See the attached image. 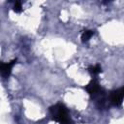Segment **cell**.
<instances>
[{
	"instance_id": "3957f363",
	"label": "cell",
	"mask_w": 124,
	"mask_h": 124,
	"mask_svg": "<svg viewBox=\"0 0 124 124\" xmlns=\"http://www.w3.org/2000/svg\"><path fill=\"white\" fill-rule=\"evenodd\" d=\"M16 63V59H14L12 60L11 62H8V63H2L1 64V67H0V72H1V75L4 78H7L11 73H12V69L14 67V65Z\"/></svg>"
},
{
	"instance_id": "6da1fadb",
	"label": "cell",
	"mask_w": 124,
	"mask_h": 124,
	"mask_svg": "<svg viewBox=\"0 0 124 124\" xmlns=\"http://www.w3.org/2000/svg\"><path fill=\"white\" fill-rule=\"evenodd\" d=\"M49 112L51 117L59 124H73V120L70 117L67 108L61 103L51 106L49 108Z\"/></svg>"
},
{
	"instance_id": "5b68a950",
	"label": "cell",
	"mask_w": 124,
	"mask_h": 124,
	"mask_svg": "<svg viewBox=\"0 0 124 124\" xmlns=\"http://www.w3.org/2000/svg\"><path fill=\"white\" fill-rule=\"evenodd\" d=\"M88 71L89 73L91 74V76L93 77H96L97 75H99L101 72H102V68L100 65H95V66H91L88 68Z\"/></svg>"
},
{
	"instance_id": "8992f818",
	"label": "cell",
	"mask_w": 124,
	"mask_h": 124,
	"mask_svg": "<svg viewBox=\"0 0 124 124\" xmlns=\"http://www.w3.org/2000/svg\"><path fill=\"white\" fill-rule=\"evenodd\" d=\"M13 10H14V12H16V13H20V12L22 11V5H21V2H19V1H16L15 4H14Z\"/></svg>"
},
{
	"instance_id": "277c9868",
	"label": "cell",
	"mask_w": 124,
	"mask_h": 124,
	"mask_svg": "<svg viewBox=\"0 0 124 124\" xmlns=\"http://www.w3.org/2000/svg\"><path fill=\"white\" fill-rule=\"evenodd\" d=\"M94 35V31L93 30H84L82 33H81V42L82 43H87L90 38Z\"/></svg>"
},
{
	"instance_id": "7a4b0ae2",
	"label": "cell",
	"mask_w": 124,
	"mask_h": 124,
	"mask_svg": "<svg viewBox=\"0 0 124 124\" xmlns=\"http://www.w3.org/2000/svg\"><path fill=\"white\" fill-rule=\"evenodd\" d=\"M123 99H124V86L111 91L109 94V103L115 107L121 106Z\"/></svg>"
}]
</instances>
